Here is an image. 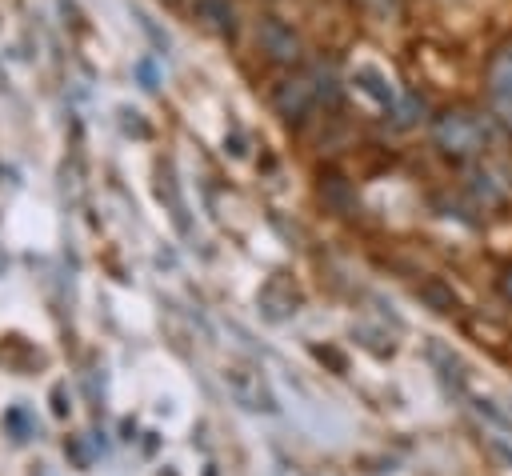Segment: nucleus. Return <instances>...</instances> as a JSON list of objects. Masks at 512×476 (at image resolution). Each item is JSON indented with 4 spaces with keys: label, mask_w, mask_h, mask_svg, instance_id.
Listing matches in <instances>:
<instances>
[{
    "label": "nucleus",
    "mask_w": 512,
    "mask_h": 476,
    "mask_svg": "<svg viewBox=\"0 0 512 476\" xmlns=\"http://www.w3.org/2000/svg\"><path fill=\"white\" fill-rule=\"evenodd\" d=\"M432 136H436V148H440L444 156H452V160L480 156V152L496 140L492 124H488L484 116L468 112V108H448V112H440L436 124H432Z\"/></svg>",
    "instance_id": "nucleus-1"
},
{
    "label": "nucleus",
    "mask_w": 512,
    "mask_h": 476,
    "mask_svg": "<svg viewBox=\"0 0 512 476\" xmlns=\"http://www.w3.org/2000/svg\"><path fill=\"white\" fill-rule=\"evenodd\" d=\"M260 44L268 48L272 60H296V56H300L296 32H292L288 24H280V20H264V24H260Z\"/></svg>",
    "instance_id": "nucleus-5"
},
{
    "label": "nucleus",
    "mask_w": 512,
    "mask_h": 476,
    "mask_svg": "<svg viewBox=\"0 0 512 476\" xmlns=\"http://www.w3.org/2000/svg\"><path fill=\"white\" fill-rule=\"evenodd\" d=\"M276 108H280V116H288V120H300L320 96H316V80H304V76H296V80H284L280 88H276Z\"/></svg>",
    "instance_id": "nucleus-3"
},
{
    "label": "nucleus",
    "mask_w": 512,
    "mask_h": 476,
    "mask_svg": "<svg viewBox=\"0 0 512 476\" xmlns=\"http://www.w3.org/2000/svg\"><path fill=\"white\" fill-rule=\"evenodd\" d=\"M488 96H492L496 116L512 128V44L504 52H496L488 64Z\"/></svg>",
    "instance_id": "nucleus-2"
},
{
    "label": "nucleus",
    "mask_w": 512,
    "mask_h": 476,
    "mask_svg": "<svg viewBox=\"0 0 512 476\" xmlns=\"http://www.w3.org/2000/svg\"><path fill=\"white\" fill-rule=\"evenodd\" d=\"M196 8H200V16H204L216 32H236V12H232L228 0H200Z\"/></svg>",
    "instance_id": "nucleus-6"
},
{
    "label": "nucleus",
    "mask_w": 512,
    "mask_h": 476,
    "mask_svg": "<svg viewBox=\"0 0 512 476\" xmlns=\"http://www.w3.org/2000/svg\"><path fill=\"white\" fill-rule=\"evenodd\" d=\"M500 288H504V296H508V300H512V268H508V272H504V280H500Z\"/></svg>",
    "instance_id": "nucleus-7"
},
{
    "label": "nucleus",
    "mask_w": 512,
    "mask_h": 476,
    "mask_svg": "<svg viewBox=\"0 0 512 476\" xmlns=\"http://www.w3.org/2000/svg\"><path fill=\"white\" fill-rule=\"evenodd\" d=\"M352 84H356V92H364L376 108H396V88H392V80H388L376 64H356V68H352Z\"/></svg>",
    "instance_id": "nucleus-4"
}]
</instances>
